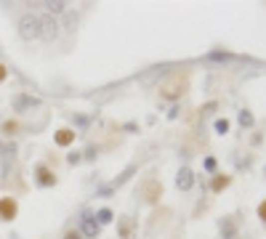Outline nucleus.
<instances>
[{
	"instance_id": "f257e3e1",
	"label": "nucleus",
	"mask_w": 266,
	"mask_h": 239,
	"mask_svg": "<svg viewBox=\"0 0 266 239\" xmlns=\"http://www.w3.org/2000/svg\"><path fill=\"white\" fill-rule=\"evenodd\" d=\"M19 37H21V40H37V37H43L40 16H35V13H24V16L19 19Z\"/></svg>"
},
{
	"instance_id": "f03ea898",
	"label": "nucleus",
	"mask_w": 266,
	"mask_h": 239,
	"mask_svg": "<svg viewBox=\"0 0 266 239\" xmlns=\"http://www.w3.org/2000/svg\"><path fill=\"white\" fill-rule=\"evenodd\" d=\"M192 183H194L192 170H189V167H181V170H178V175H176V186L181 189V191H189Z\"/></svg>"
},
{
	"instance_id": "7ed1b4c3",
	"label": "nucleus",
	"mask_w": 266,
	"mask_h": 239,
	"mask_svg": "<svg viewBox=\"0 0 266 239\" xmlns=\"http://www.w3.org/2000/svg\"><path fill=\"white\" fill-rule=\"evenodd\" d=\"M99 223H96V218H93V215H85L83 218V237L85 239H96L99 237Z\"/></svg>"
},
{
	"instance_id": "20e7f679",
	"label": "nucleus",
	"mask_w": 266,
	"mask_h": 239,
	"mask_svg": "<svg viewBox=\"0 0 266 239\" xmlns=\"http://www.w3.org/2000/svg\"><path fill=\"white\" fill-rule=\"evenodd\" d=\"M13 215H16V202L11 197L0 199V221H11Z\"/></svg>"
},
{
	"instance_id": "39448f33",
	"label": "nucleus",
	"mask_w": 266,
	"mask_h": 239,
	"mask_svg": "<svg viewBox=\"0 0 266 239\" xmlns=\"http://www.w3.org/2000/svg\"><path fill=\"white\" fill-rule=\"evenodd\" d=\"M40 104V98H32V96H16L13 98V109L16 112H24V109H32V106Z\"/></svg>"
},
{
	"instance_id": "423d86ee",
	"label": "nucleus",
	"mask_w": 266,
	"mask_h": 239,
	"mask_svg": "<svg viewBox=\"0 0 266 239\" xmlns=\"http://www.w3.org/2000/svg\"><path fill=\"white\" fill-rule=\"evenodd\" d=\"M40 29H43V35H45V37H56V35H59V24L53 21V16L40 19Z\"/></svg>"
},
{
	"instance_id": "0eeeda50",
	"label": "nucleus",
	"mask_w": 266,
	"mask_h": 239,
	"mask_svg": "<svg viewBox=\"0 0 266 239\" xmlns=\"http://www.w3.org/2000/svg\"><path fill=\"white\" fill-rule=\"evenodd\" d=\"M37 181H40V186H51V183H56V178H53L45 167H37Z\"/></svg>"
},
{
	"instance_id": "6e6552de",
	"label": "nucleus",
	"mask_w": 266,
	"mask_h": 239,
	"mask_svg": "<svg viewBox=\"0 0 266 239\" xmlns=\"http://www.w3.org/2000/svg\"><path fill=\"white\" fill-rule=\"evenodd\" d=\"M72 138H75V133H72V130H59V133H56V144L59 146H67V144H72Z\"/></svg>"
},
{
	"instance_id": "1a4fd4ad",
	"label": "nucleus",
	"mask_w": 266,
	"mask_h": 239,
	"mask_svg": "<svg viewBox=\"0 0 266 239\" xmlns=\"http://www.w3.org/2000/svg\"><path fill=\"white\" fill-rule=\"evenodd\" d=\"M93 218H96V223L99 226H104V223H112V210H107V207H101V210L93 215Z\"/></svg>"
},
{
	"instance_id": "9d476101",
	"label": "nucleus",
	"mask_w": 266,
	"mask_h": 239,
	"mask_svg": "<svg viewBox=\"0 0 266 239\" xmlns=\"http://www.w3.org/2000/svg\"><path fill=\"white\" fill-rule=\"evenodd\" d=\"M64 5L67 3H61V0H48V3H45V8H48L51 13H61V11H64Z\"/></svg>"
},
{
	"instance_id": "9b49d317",
	"label": "nucleus",
	"mask_w": 266,
	"mask_h": 239,
	"mask_svg": "<svg viewBox=\"0 0 266 239\" xmlns=\"http://www.w3.org/2000/svg\"><path fill=\"white\" fill-rule=\"evenodd\" d=\"M237 120H240V125H242V128H253V122H256L250 112H240V117H237Z\"/></svg>"
},
{
	"instance_id": "f8f14e48",
	"label": "nucleus",
	"mask_w": 266,
	"mask_h": 239,
	"mask_svg": "<svg viewBox=\"0 0 266 239\" xmlns=\"http://www.w3.org/2000/svg\"><path fill=\"white\" fill-rule=\"evenodd\" d=\"M208 59L210 61H229V59H234L232 53H221V51H213V53H208Z\"/></svg>"
},
{
	"instance_id": "ddd939ff",
	"label": "nucleus",
	"mask_w": 266,
	"mask_h": 239,
	"mask_svg": "<svg viewBox=\"0 0 266 239\" xmlns=\"http://www.w3.org/2000/svg\"><path fill=\"white\" fill-rule=\"evenodd\" d=\"M216 133H218V136L229 133V120H216Z\"/></svg>"
},
{
	"instance_id": "4468645a",
	"label": "nucleus",
	"mask_w": 266,
	"mask_h": 239,
	"mask_svg": "<svg viewBox=\"0 0 266 239\" xmlns=\"http://www.w3.org/2000/svg\"><path fill=\"white\" fill-rule=\"evenodd\" d=\"M133 170H136V167H133V165H131V167H128V170H125V173L120 175V178H117V181H115V186H120V183H125V181H128V178H131V175H133Z\"/></svg>"
},
{
	"instance_id": "2eb2a0df",
	"label": "nucleus",
	"mask_w": 266,
	"mask_h": 239,
	"mask_svg": "<svg viewBox=\"0 0 266 239\" xmlns=\"http://www.w3.org/2000/svg\"><path fill=\"white\" fill-rule=\"evenodd\" d=\"M80 159H83V154H80V152H72V154L67 157V162H69V165H77Z\"/></svg>"
},
{
	"instance_id": "dca6fc26",
	"label": "nucleus",
	"mask_w": 266,
	"mask_h": 239,
	"mask_svg": "<svg viewBox=\"0 0 266 239\" xmlns=\"http://www.w3.org/2000/svg\"><path fill=\"white\" fill-rule=\"evenodd\" d=\"M221 229H224V237H226V239L234 237V226H232V223H226V226H221Z\"/></svg>"
},
{
	"instance_id": "f3484780",
	"label": "nucleus",
	"mask_w": 266,
	"mask_h": 239,
	"mask_svg": "<svg viewBox=\"0 0 266 239\" xmlns=\"http://www.w3.org/2000/svg\"><path fill=\"white\" fill-rule=\"evenodd\" d=\"M226 183H229V178H216V181H213V189L218 191V189H224Z\"/></svg>"
},
{
	"instance_id": "a211bd4d",
	"label": "nucleus",
	"mask_w": 266,
	"mask_h": 239,
	"mask_svg": "<svg viewBox=\"0 0 266 239\" xmlns=\"http://www.w3.org/2000/svg\"><path fill=\"white\" fill-rule=\"evenodd\" d=\"M213 167H216V159L208 157V159H205V170H213Z\"/></svg>"
},
{
	"instance_id": "6ab92c4d",
	"label": "nucleus",
	"mask_w": 266,
	"mask_h": 239,
	"mask_svg": "<svg viewBox=\"0 0 266 239\" xmlns=\"http://www.w3.org/2000/svg\"><path fill=\"white\" fill-rule=\"evenodd\" d=\"M3 130H5V136H11L13 130H16V125H13V122H8V125H3Z\"/></svg>"
},
{
	"instance_id": "aec40b11",
	"label": "nucleus",
	"mask_w": 266,
	"mask_h": 239,
	"mask_svg": "<svg viewBox=\"0 0 266 239\" xmlns=\"http://www.w3.org/2000/svg\"><path fill=\"white\" fill-rule=\"evenodd\" d=\"M64 239H83V234H80V231H69Z\"/></svg>"
},
{
	"instance_id": "412c9836",
	"label": "nucleus",
	"mask_w": 266,
	"mask_h": 239,
	"mask_svg": "<svg viewBox=\"0 0 266 239\" xmlns=\"http://www.w3.org/2000/svg\"><path fill=\"white\" fill-rule=\"evenodd\" d=\"M93 157H96V149H93V146H91V149L85 152V159H93Z\"/></svg>"
},
{
	"instance_id": "4be33fe9",
	"label": "nucleus",
	"mask_w": 266,
	"mask_h": 239,
	"mask_svg": "<svg viewBox=\"0 0 266 239\" xmlns=\"http://www.w3.org/2000/svg\"><path fill=\"white\" fill-rule=\"evenodd\" d=\"M258 213H261V218H264V221H266V202H264V205H261V207H258Z\"/></svg>"
},
{
	"instance_id": "5701e85b",
	"label": "nucleus",
	"mask_w": 266,
	"mask_h": 239,
	"mask_svg": "<svg viewBox=\"0 0 266 239\" xmlns=\"http://www.w3.org/2000/svg\"><path fill=\"white\" fill-rule=\"evenodd\" d=\"M3 80H5V67L0 64V82H3Z\"/></svg>"
}]
</instances>
